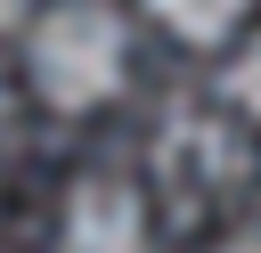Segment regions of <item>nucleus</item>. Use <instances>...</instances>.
I'll return each instance as SVG.
<instances>
[{
    "label": "nucleus",
    "instance_id": "1",
    "mask_svg": "<svg viewBox=\"0 0 261 253\" xmlns=\"http://www.w3.org/2000/svg\"><path fill=\"white\" fill-rule=\"evenodd\" d=\"M33 82L57 114H90L122 82V16L106 0H57L33 24Z\"/></svg>",
    "mask_w": 261,
    "mask_h": 253
},
{
    "label": "nucleus",
    "instance_id": "2",
    "mask_svg": "<svg viewBox=\"0 0 261 253\" xmlns=\"http://www.w3.org/2000/svg\"><path fill=\"white\" fill-rule=\"evenodd\" d=\"M65 253H147V204L122 180H82L65 204Z\"/></svg>",
    "mask_w": 261,
    "mask_h": 253
},
{
    "label": "nucleus",
    "instance_id": "3",
    "mask_svg": "<svg viewBox=\"0 0 261 253\" xmlns=\"http://www.w3.org/2000/svg\"><path fill=\"white\" fill-rule=\"evenodd\" d=\"M147 8H155L179 41H220V33L245 16V0H147Z\"/></svg>",
    "mask_w": 261,
    "mask_h": 253
},
{
    "label": "nucleus",
    "instance_id": "4",
    "mask_svg": "<svg viewBox=\"0 0 261 253\" xmlns=\"http://www.w3.org/2000/svg\"><path fill=\"white\" fill-rule=\"evenodd\" d=\"M228 98H237L245 114H261V41H253V49L228 65Z\"/></svg>",
    "mask_w": 261,
    "mask_h": 253
},
{
    "label": "nucleus",
    "instance_id": "5",
    "mask_svg": "<svg viewBox=\"0 0 261 253\" xmlns=\"http://www.w3.org/2000/svg\"><path fill=\"white\" fill-rule=\"evenodd\" d=\"M16 16H24V0H0V33H8V24H16Z\"/></svg>",
    "mask_w": 261,
    "mask_h": 253
},
{
    "label": "nucleus",
    "instance_id": "6",
    "mask_svg": "<svg viewBox=\"0 0 261 253\" xmlns=\"http://www.w3.org/2000/svg\"><path fill=\"white\" fill-rule=\"evenodd\" d=\"M245 253H261V245H245Z\"/></svg>",
    "mask_w": 261,
    "mask_h": 253
}]
</instances>
